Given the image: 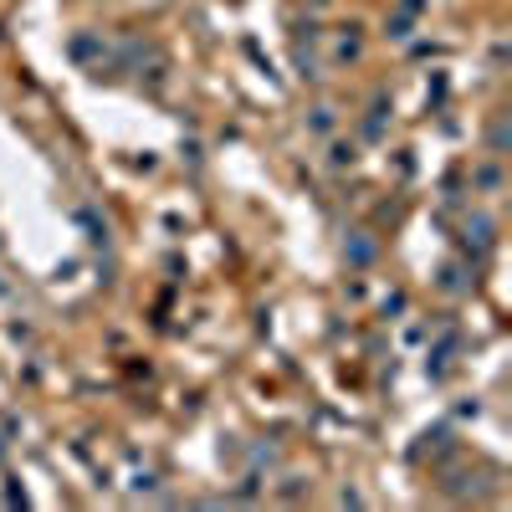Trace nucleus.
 <instances>
[{"mask_svg":"<svg viewBox=\"0 0 512 512\" xmlns=\"http://www.w3.org/2000/svg\"><path fill=\"white\" fill-rule=\"evenodd\" d=\"M67 52H72V62H98V67H103V57H108V41H103V36H93V31H77Z\"/></svg>","mask_w":512,"mask_h":512,"instance_id":"f257e3e1","label":"nucleus"},{"mask_svg":"<svg viewBox=\"0 0 512 512\" xmlns=\"http://www.w3.org/2000/svg\"><path fill=\"white\" fill-rule=\"evenodd\" d=\"M472 180H477L487 195H497V190H502V169H497V154H492L487 164H477V175H472Z\"/></svg>","mask_w":512,"mask_h":512,"instance_id":"f03ea898","label":"nucleus"},{"mask_svg":"<svg viewBox=\"0 0 512 512\" xmlns=\"http://www.w3.org/2000/svg\"><path fill=\"white\" fill-rule=\"evenodd\" d=\"M344 251H349V256H354V262H359V267H364V262H374V241H369V236H364V231H354V236H349V246H344Z\"/></svg>","mask_w":512,"mask_h":512,"instance_id":"7ed1b4c3","label":"nucleus"},{"mask_svg":"<svg viewBox=\"0 0 512 512\" xmlns=\"http://www.w3.org/2000/svg\"><path fill=\"white\" fill-rule=\"evenodd\" d=\"M466 231H477V246H492V216H482V210H477V216H466Z\"/></svg>","mask_w":512,"mask_h":512,"instance_id":"20e7f679","label":"nucleus"},{"mask_svg":"<svg viewBox=\"0 0 512 512\" xmlns=\"http://www.w3.org/2000/svg\"><path fill=\"white\" fill-rule=\"evenodd\" d=\"M333 62H359V36H338V47H333Z\"/></svg>","mask_w":512,"mask_h":512,"instance_id":"39448f33","label":"nucleus"},{"mask_svg":"<svg viewBox=\"0 0 512 512\" xmlns=\"http://www.w3.org/2000/svg\"><path fill=\"white\" fill-rule=\"evenodd\" d=\"M328 164H333V169L354 164V144H344V139H338V144H333V154H328Z\"/></svg>","mask_w":512,"mask_h":512,"instance_id":"423d86ee","label":"nucleus"},{"mask_svg":"<svg viewBox=\"0 0 512 512\" xmlns=\"http://www.w3.org/2000/svg\"><path fill=\"white\" fill-rule=\"evenodd\" d=\"M313 134H333V108H313Z\"/></svg>","mask_w":512,"mask_h":512,"instance_id":"0eeeda50","label":"nucleus"},{"mask_svg":"<svg viewBox=\"0 0 512 512\" xmlns=\"http://www.w3.org/2000/svg\"><path fill=\"white\" fill-rule=\"evenodd\" d=\"M384 31H390L395 41H405V36H410V21H405V16H395V21H390V26H384Z\"/></svg>","mask_w":512,"mask_h":512,"instance_id":"6e6552de","label":"nucleus"},{"mask_svg":"<svg viewBox=\"0 0 512 512\" xmlns=\"http://www.w3.org/2000/svg\"><path fill=\"white\" fill-rule=\"evenodd\" d=\"M502 144H507V123H502V118H497V123H492V149H497V154H502Z\"/></svg>","mask_w":512,"mask_h":512,"instance_id":"1a4fd4ad","label":"nucleus"},{"mask_svg":"<svg viewBox=\"0 0 512 512\" xmlns=\"http://www.w3.org/2000/svg\"><path fill=\"white\" fill-rule=\"evenodd\" d=\"M0 456H6V441H0Z\"/></svg>","mask_w":512,"mask_h":512,"instance_id":"9d476101","label":"nucleus"}]
</instances>
